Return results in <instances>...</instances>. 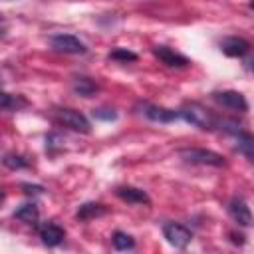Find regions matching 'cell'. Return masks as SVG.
I'll return each instance as SVG.
<instances>
[{
	"label": "cell",
	"mask_w": 254,
	"mask_h": 254,
	"mask_svg": "<svg viewBox=\"0 0 254 254\" xmlns=\"http://www.w3.org/2000/svg\"><path fill=\"white\" fill-rule=\"evenodd\" d=\"M218 127L234 139V147H236V151H238L244 159H248V161L254 165V135H252L250 131H246L240 123H236V121H228V119L218 121Z\"/></svg>",
	"instance_id": "1"
},
{
	"label": "cell",
	"mask_w": 254,
	"mask_h": 254,
	"mask_svg": "<svg viewBox=\"0 0 254 254\" xmlns=\"http://www.w3.org/2000/svg\"><path fill=\"white\" fill-rule=\"evenodd\" d=\"M179 117L185 119L187 123H190L192 127L202 129V131H212L214 127H218V119L206 107H202L200 103H194V101L185 103L179 109Z\"/></svg>",
	"instance_id": "2"
},
{
	"label": "cell",
	"mask_w": 254,
	"mask_h": 254,
	"mask_svg": "<svg viewBox=\"0 0 254 254\" xmlns=\"http://www.w3.org/2000/svg\"><path fill=\"white\" fill-rule=\"evenodd\" d=\"M179 155L183 157V161H187L190 165H202V167H224L226 165L224 157L210 149L189 147V149H181Z\"/></svg>",
	"instance_id": "3"
},
{
	"label": "cell",
	"mask_w": 254,
	"mask_h": 254,
	"mask_svg": "<svg viewBox=\"0 0 254 254\" xmlns=\"http://www.w3.org/2000/svg\"><path fill=\"white\" fill-rule=\"evenodd\" d=\"M212 99L218 105H222V107H226L230 111H238V113H246L248 111V101L240 91H234V89L212 91Z\"/></svg>",
	"instance_id": "4"
},
{
	"label": "cell",
	"mask_w": 254,
	"mask_h": 254,
	"mask_svg": "<svg viewBox=\"0 0 254 254\" xmlns=\"http://www.w3.org/2000/svg\"><path fill=\"white\" fill-rule=\"evenodd\" d=\"M50 46H52L56 52L73 54V56L87 52V46H85L79 38H75V36H71V34H56V36H52V38H50Z\"/></svg>",
	"instance_id": "5"
},
{
	"label": "cell",
	"mask_w": 254,
	"mask_h": 254,
	"mask_svg": "<svg viewBox=\"0 0 254 254\" xmlns=\"http://www.w3.org/2000/svg\"><path fill=\"white\" fill-rule=\"evenodd\" d=\"M56 115H58L60 123H64V125L69 127L71 131H77V133H89V131H91V125H89L87 117H85L83 113L75 111V109L64 107V109H58Z\"/></svg>",
	"instance_id": "6"
},
{
	"label": "cell",
	"mask_w": 254,
	"mask_h": 254,
	"mask_svg": "<svg viewBox=\"0 0 254 254\" xmlns=\"http://www.w3.org/2000/svg\"><path fill=\"white\" fill-rule=\"evenodd\" d=\"M163 236L175 248H185L192 240V232L185 224H181V222H167L163 226Z\"/></svg>",
	"instance_id": "7"
},
{
	"label": "cell",
	"mask_w": 254,
	"mask_h": 254,
	"mask_svg": "<svg viewBox=\"0 0 254 254\" xmlns=\"http://www.w3.org/2000/svg\"><path fill=\"white\" fill-rule=\"evenodd\" d=\"M226 208H228L230 218H232L236 224H240V226H252V224H254V214H252L250 206H248L242 198H232Z\"/></svg>",
	"instance_id": "8"
},
{
	"label": "cell",
	"mask_w": 254,
	"mask_h": 254,
	"mask_svg": "<svg viewBox=\"0 0 254 254\" xmlns=\"http://www.w3.org/2000/svg\"><path fill=\"white\" fill-rule=\"evenodd\" d=\"M153 56L159 58V60H161L165 65H169V67H187V65L190 64L187 56L175 52V50L169 48V46H155V48H153Z\"/></svg>",
	"instance_id": "9"
},
{
	"label": "cell",
	"mask_w": 254,
	"mask_h": 254,
	"mask_svg": "<svg viewBox=\"0 0 254 254\" xmlns=\"http://www.w3.org/2000/svg\"><path fill=\"white\" fill-rule=\"evenodd\" d=\"M141 113L151 119V121H157V123H171L175 119H181L179 117V109H167V107H161V105H153V103H143L141 105Z\"/></svg>",
	"instance_id": "10"
},
{
	"label": "cell",
	"mask_w": 254,
	"mask_h": 254,
	"mask_svg": "<svg viewBox=\"0 0 254 254\" xmlns=\"http://www.w3.org/2000/svg\"><path fill=\"white\" fill-rule=\"evenodd\" d=\"M220 50L230 58H244L250 52V42L240 36H228L220 42Z\"/></svg>",
	"instance_id": "11"
},
{
	"label": "cell",
	"mask_w": 254,
	"mask_h": 254,
	"mask_svg": "<svg viewBox=\"0 0 254 254\" xmlns=\"http://www.w3.org/2000/svg\"><path fill=\"white\" fill-rule=\"evenodd\" d=\"M115 194H117L121 200L129 202V204H149V202H151L149 194H147L143 189H137V187H129V185L117 187V189H115Z\"/></svg>",
	"instance_id": "12"
},
{
	"label": "cell",
	"mask_w": 254,
	"mask_h": 254,
	"mask_svg": "<svg viewBox=\"0 0 254 254\" xmlns=\"http://www.w3.org/2000/svg\"><path fill=\"white\" fill-rule=\"evenodd\" d=\"M38 232H40V238H42V242H44L46 246H58V244L64 242V238H65V230H64L60 224H56V222H46V224H42V226L38 228Z\"/></svg>",
	"instance_id": "13"
},
{
	"label": "cell",
	"mask_w": 254,
	"mask_h": 254,
	"mask_svg": "<svg viewBox=\"0 0 254 254\" xmlns=\"http://www.w3.org/2000/svg\"><path fill=\"white\" fill-rule=\"evenodd\" d=\"M14 216L18 220L26 222V224H36L38 218H40V210H38L36 202H26V204H22V206H18L14 210Z\"/></svg>",
	"instance_id": "14"
},
{
	"label": "cell",
	"mask_w": 254,
	"mask_h": 254,
	"mask_svg": "<svg viewBox=\"0 0 254 254\" xmlns=\"http://www.w3.org/2000/svg\"><path fill=\"white\" fill-rule=\"evenodd\" d=\"M105 212H107V208L101 202H85V204L79 206V210H77L75 216L79 220H91V218H97V216H101Z\"/></svg>",
	"instance_id": "15"
},
{
	"label": "cell",
	"mask_w": 254,
	"mask_h": 254,
	"mask_svg": "<svg viewBox=\"0 0 254 254\" xmlns=\"http://www.w3.org/2000/svg\"><path fill=\"white\" fill-rule=\"evenodd\" d=\"M73 91L79 93L81 97H91L97 91V85L89 77H75L73 79Z\"/></svg>",
	"instance_id": "16"
},
{
	"label": "cell",
	"mask_w": 254,
	"mask_h": 254,
	"mask_svg": "<svg viewBox=\"0 0 254 254\" xmlns=\"http://www.w3.org/2000/svg\"><path fill=\"white\" fill-rule=\"evenodd\" d=\"M111 242H113V248H115V250H131V248L135 246L133 236H129L127 232H121V230L113 232Z\"/></svg>",
	"instance_id": "17"
},
{
	"label": "cell",
	"mask_w": 254,
	"mask_h": 254,
	"mask_svg": "<svg viewBox=\"0 0 254 254\" xmlns=\"http://www.w3.org/2000/svg\"><path fill=\"white\" fill-rule=\"evenodd\" d=\"M4 165L10 169H24V167H28V159L24 155H18V153H8L4 157Z\"/></svg>",
	"instance_id": "18"
},
{
	"label": "cell",
	"mask_w": 254,
	"mask_h": 254,
	"mask_svg": "<svg viewBox=\"0 0 254 254\" xmlns=\"http://www.w3.org/2000/svg\"><path fill=\"white\" fill-rule=\"evenodd\" d=\"M109 60H115V62H137V54L125 50V48H115L111 54H109Z\"/></svg>",
	"instance_id": "19"
},
{
	"label": "cell",
	"mask_w": 254,
	"mask_h": 254,
	"mask_svg": "<svg viewBox=\"0 0 254 254\" xmlns=\"http://www.w3.org/2000/svg\"><path fill=\"white\" fill-rule=\"evenodd\" d=\"M20 105H26V101L18 95H12V93H4V97H2V107H4V111H16Z\"/></svg>",
	"instance_id": "20"
},
{
	"label": "cell",
	"mask_w": 254,
	"mask_h": 254,
	"mask_svg": "<svg viewBox=\"0 0 254 254\" xmlns=\"http://www.w3.org/2000/svg\"><path fill=\"white\" fill-rule=\"evenodd\" d=\"M93 117L95 119H101V121H113L117 117V113L113 109H93Z\"/></svg>",
	"instance_id": "21"
},
{
	"label": "cell",
	"mask_w": 254,
	"mask_h": 254,
	"mask_svg": "<svg viewBox=\"0 0 254 254\" xmlns=\"http://www.w3.org/2000/svg\"><path fill=\"white\" fill-rule=\"evenodd\" d=\"M242 62H244V67H246L248 71H254V52H248V54L242 58Z\"/></svg>",
	"instance_id": "22"
},
{
	"label": "cell",
	"mask_w": 254,
	"mask_h": 254,
	"mask_svg": "<svg viewBox=\"0 0 254 254\" xmlns=\"http://www.w3.org/2000/svg\"><path fill=\"white\" fill-rule=\"evenodd\" d=\"M22 189H24L26 194H38V192L44 190L42 187H36V185H22Z\"/></svg>",
	"instance_id": "23"
},
{
	"label": "cell",
	"mask_w": 254,
	"mask_h": 254,
	"mask_svg": "<svg viewBox=\"0 0 254 254\" xmlns=\"http://www.w3.org/2000/svg\"><path fill=\"white\" fill-rule=\"evenodd\" d=\"M250 8H252V10H254V0H252V2H250Z\"/></svg>",
	"instance_id": "24"
}]
</instances>
